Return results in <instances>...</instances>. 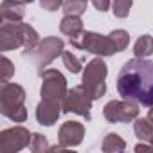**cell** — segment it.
<instances>
[{"instance_id":"obj_12","label":"cell","mask_w":153,"mask_h":153,"mask_svg":"<svg viewBox=\"0 0 153 153\" xmlns=\"http://www.w3.org/2000/svg\"><path fill=\"white\" fill-rule=\"evenodd\" d=\"M59 110H63V105L49 99H42L40 105L36 106V121L43 126H52L59 117Z\"/></svg>"},{"instance_id":"obj_8","label":"cell","mask_w":153,"mask_h":153,"mask_svg":"<svg viewBox=\"0 0 153 153\" xmlns=\"http://www.w3.org/2000/svg\"><path fill=\"white\" fill-rule=\"evenodd\" d=\"M92 96L87 92V88L81 87H74L72 90L67 92V97L63 101V112L67 114H78L85 117L87 121L90 119V108H92Z\"/></svg>"},{"instance_id":"obj_1","label":"cell","mask_w":153,"mask_h":153,"mask_svg":"<svg viewBox=\"0 0 153 153\" xmlns=\"http://www.w3.org/2000/svg\"><path fill=\"white\" fill-rule=\"evenodd\" d=\"M117 92L123 99L135 101L142 106H153V61L133 58L123 65L117 74Z\"/></svg>"},{"instance_id":"obj_3","label":"cell","mask_w":153,"mask_h":153,"mask_svg":"<svg viewBox=\"0 0 153 153\" xmlns=\"http://www.w3.org/2000/svg\"><path fill=\"white\" fill-rule=\"evenodd\" d=\"M24 103H25V90L20 85L9 81L2 83V87H0V114L4 117L15 123H24L27 119V110Z\"/></svg>"},{"instance_id":"obj_17","label":"cell","mask_w":153,"mask_h":153,"mask_svg":"<svg viewBox=\"0 0 153 153\" xmlns=\"http://www.w3.org/2000/svg\"><path fill=\"white\" fill-rule=\"evenodd\" d=\"M133 52L137 58H148L153 54V38L149 34H142L137 38L135 45H133Z\"/></svg>"},{"instance_id":"obj_26","label":"cell","mask_w":153,"mask_h":153,"mask_svg":"<svg viewBox=\"0 0 153 153\" xmlns=\"http://www.w3.org/2000/svg\"><path fill=\"white\" fill-rule=\"evenodd\" d=\"M142 149H153V146H148V144H139V146H135V151H142Z\"/></svg>"},{"instance_id":"obj_14","label":"cell","mask_w":153,"mask_h":153,"mask_svg":"<svg viewBox=\"0 0 153 153\" xmlns=\"http://www.w3.org/2000/svg\"><path fill=\"white\" fill-rule=\"evenodd\" d=\"M59 29H61V33H63L65 36H68L70 40L79 38V36L85 33L81 18L76 16V15H65V18H63L61 24H59Z\"/></svg>"},{"instance_id":"obj_27","label":"cell","mask_w":153,"mask_h":153,"mask_svg":"<svg viewBox=\"0 0 153 153\" xmlns=\"http://www.w3.org/2000/svg\"><path fill=\"white\" fill-rule=\"evenodd\" d=\"M148 117H149V119L153 121V106H151V110H149V114H148Z\"/></svg>"},{"instance_id":"obj_20","label":"cell","mask_w":153,"mask_h":153,"mask_svg":"<svg viewBox=\"0 0 153 153\" xmlns=\"http://www.w3.org/2000/svg\"><path fill=\"white\" fill-rule=\"evenodd\" d=\"M110 38H112V42H114L117 52H123V51L128 47V43H130V36H128V33L123 31V29L112 31V33H110Z\"/></svg>"},{"instance_id":"obj_18","label":"cell","mask_w":153,"mask_h":153,"mask_svg":"<svg viewBox=\"0 0 153 153\" xmlns=\"http://www.w3.org/2000/svg\"><path fill=\"white\" fill-rule=\"evenodd\" d=\"M61 58H63V65L72 72V74H78V72H81V67H83V59H79L78 56H76L72 51H63V54H61Z\"/></svg>"},{"instance_id":"obj_19","label":"cell","mask_w":153,"mask_h":153,"mask_svg":"<svg viewBox=\"0 0 153 153\" xmlns=\"http://www.w3.org/2000/svg\"><path fill=\"white\" fill-rule=\"evenodd\" d=\"M87 9V0H65L63 2V11L65 15H76L81 16Z\"/></svg>"},{"instance_id":"obj_22","label":"cell","mask_w":153,"mask_h":153,"mask_svg":"<svg viewBox=\"0 0 153 153\" xmlns=\"http://www.w3.org/2000/svg\"><path fill=\"white\" fill-rule=\"evenodd\" d=\"M29 148H31V151H34V153H42V151H49V149H51V146H49V142H47V137H43V135H40V133H33V139H31Z\"/></svg>"},{"instance_id":"obj_15","label":"cell","mask_w":153,"mask_h":153,"mask_svg":"<svg viewBox=\"0 0 153 153\" xmlns=\"http://www.w3.org/2000/svg\"><path fill=\"white\" fill-rule=\"evenodd\" d=\"M133 131L137 135V139L144 140V142H153V121L149 117H137L135 124H133Z\"/></svg>"},{"instance_id":"obj_23","label":"cell","mask_w":153,"mask_h":153,"mask_svg":"<svg viewBox=\"0 0 153 153\" xmlns=\"http://www.w3.org/2000/svg\"><path fill=\"white\" fill-rule=\"evenodd\" d=\"M0 68H2V83H6V81H9L11 79V76L15 74V67H13V63L9 61V58H6V56H2V59H0Z\"/></svg>"},{"instance_id":"obj_2","label":"cell","mask_w":153,"mask_h":153,"mask_svg":"<svg viewBox=\"0 0 153 153\" xmlns=\"http://www.w3.org/2000/svg\"><path fill=\"white\" fill-rule=\"evenodd\" d=\"M40 43V36L29 24L22 22H2L0 27V51L7 52L11 49L24 47V52H29Z\"/></svg>"},{"instance_id":"obj_11","label":"cell","mask_w":153,"mask_h":153,"mask_svg":"<svg viewBox=\"0 0 153 153\" xmlns=\"http://www.w3.org/2000/svg\"><path fill=\"white\" fill-rule=\"evenodd\" d=\"M85 137V126L78 121H67L61 124L58 131V142L63 148H74L79 146Z\"/></svg>"},{"instance_id":"obj_13","label":"cell","mask_w":153,"mask_h":153,"mask_svg":"<svg viewBox=\"0 0 153 153\" xmlns=\"http://www.w3.org/2000/svg\"><path fill=\"white\" fill-rule=\"evenodd\" d=\"M25 4L20 0H4L0 4V18L2 22H22L25 15Z\"/></svg>"},{"instance_id":"obj_5","label":"cell","mask_w":153,"mask_h":153,"mask_svg":"<svg viewBox=\"0 0 153 153\" xmlns=\"http://www.w3.org/2000/svg\"><path fill=\"white\" fill-rule=\"evenodd\" d=\"M70 45L76 47V49L87 51V52H94L97 56H112V54L117 52L110 34L103 36V34L94 33V31H85L79 38L70 40Z\"/></svg>"},{"instance_id":"obj_7","label":"cell","mask_w":153,"mask_h":153,"mask_svg":"<svg viewBox=\"0 0 153 153\" xmlns=\"http://www.w3.org/2000/svg\"><path fill=\"white\" fill-rule=\"evenodd\" d=\"M63 40L49 36L43 42H40L34 49H31L29 52H24V58H31L34 61V65L38 67L40 74L43 72V67H47L51 61H54L59 54H63Z\"/></svg>"},{"instance_id":"obj_16","label":"cell","mask_w":153,"mask_h":153,"mask_svg":"<svg viewBox=\"0 0 153 153\" xmlns=\"http://www.w3.org/2000/svg\"><path fill=\"white\" fill-rule=\"evenodd\" d=\"M101 149L105 153H121L126 149V142L117 133H106L101 142Z\"/></svg>"},{"instance_id":"obj_10","label":"cell","mask_w":153,"mask_h":153,"mask_svg":"<svg viewBox=\"0 0 153 153\" xmlns=\"http://www.w3.org/2000/svg\"><path fill=\"white\" fill-rule=\"evenodd\" d=\"M103 115L108 123H130L139 115V105L135 101H110L103 108Z\"/></svg>"},{"instance_id":"obj_4","label":"cell","mask_w":153,"mask_h":153,"mask_svg":"<svg viewBox=\"0 0 153 153\" xmlns=\"http://www.w3.org/2000/svg\"><path fill=\"white\" fill-rule=\"evenodd\" d=\"M106 74L108 68L101 58H94L87 63L83 70V87L92 96V99H99L106 94V83H105Z\"/></svg>"},{"instance_id":"obj_6","label":"cell","mask_w":153,"mask_h":153,"mask_svg":"<svg viewBox=\"0 0 153 153\" xmlns=\"http://www.w3.org/2000/svg\"><path fill=\"white\" fill-rule=\"evenodd\" d=\"M40 76H42V88H40L42 99H49V101L63 105L67 92H68L65 76L56 68H47Z\"/></svg>"},{"instance_id":"obj_21","label":"cell","mask_w":153,"mask_h":153,"mask_svg":"<svg viewBox=\"0 0 153 153\" xmlns=\"http://www.w3.org/2000/svg\"><path fill=\"white\" fill-rule=\"evenodd\" d=\"M133 6V0H114L112 2V11L117 18H126L130 15V9Z\"/></svg>"},{"instance_id":"obj_24","label":"cell","mask_w":153,"mask_h":153,"mask_svg":"<svg viewBox=\"0 0 153 153\" xmlns=\"http://www.w3.org/2000/svg\"><path fill=\"white\" fill-rule=\"evenodd\" d=\"M65 0H40V6L47 11H58L63 6Z\"/></svg>"},{"instance_id":"obj_25","label":"cell","mask_w":153,"mask_h":153,"mask_svg":"<svg viewBox=\"0 0 153 153\" xmlns=\"http://www.w3.org/2000/svg\"><path fill=\"white\" fill-rule=\"evenodd\" d=\"M90 2H92V6H94L97 11H101V13L108 11V7H110V0H90Z\"/></svg>"},{"instance_id":"obj_28","label":"cell","mask_w":153,"mask_h":153,"mask_svg":"<svg viewBox=\"0 0 153 153\" xmlns=\"http://www.w3.org/2000/svg\"><path fill=\"white\" fill-rule=\"evenodd\" d=\"M20 2H24V4H31V2H34V0H20Z\"/></svg>"},{"instance_id":"obj_9","label":"cell","mask_w":153,"mask_h":153,"mask_svg":"<svg viewBox=\"0 0 153 153\" xmlns=\"http://www.w3.org/2000/svg\"><path fill=\"white\" fill-rule=\"evenodd\" d=\"M33 133H29L24 126H15L0 131V151L2 153H16L31 144Z\"/></svg>"},{"instance_id":"obj_29","label":"cell","mask_w":153,"mask_h":153,"mask_svg":"<svg viewBox=\"0 0 153 153\" xmlns=\"http://www.w3.org/2000/svg\"><path fill=\"white\" fill-rule=\"evenodd\" d=\"M151 146H153V142H151Z\"/></svg>"}]
</instances>
